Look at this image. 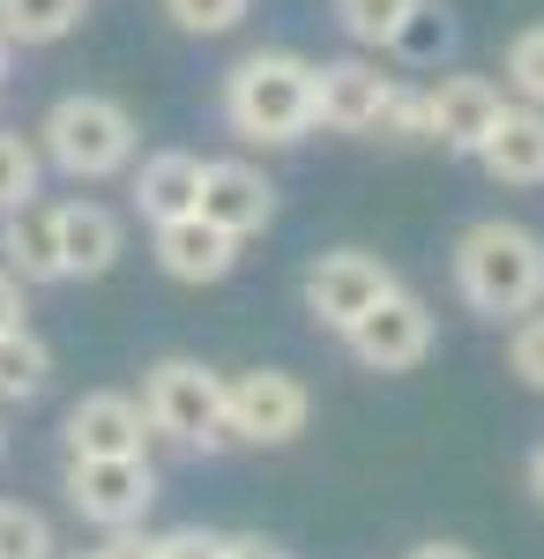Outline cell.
I'll return each instance as SVG.
<instances>
[{"label":"cell","mask_w":544,"mask_h":559,"mask_svg":"<svg viewBox=\"0 0 544 559\" xmlns=\"http://www.w3.org/2000/svg\"><path fill=\"white\" fill-rule=\"evenodd\" d=\"M448 52H456V23H448L440 0H418V8L403 15L395 45H388V60H403V68H440Z\"/></svg>","instance_id":"obj_20"},{"label":"cell","mask_w":544,"mask_h":559,"mask_svg":"<svg viewBox=\"0 0 544 559\" xmlns=\"http://www.w3.org/2000/svg\"><path fill=\"white\" fill-rule=\"evenodd\" d=\"M477 165H485V179H500V187H515V194L544 187V105H522V97H507L500 128L485 134Z\"/></svg>","instance_id":"obj_14"},{"label":"cell","mask_w":544,"mask_h":559,"mask_svg":"<svg viewBox=\"0 0 544 559\" xmlns=\"http://www.w3.org/2000/svg\"><path fill=\"white\" fill-rule=\"evenodd\" d=\"M456 292L477 321H522L530 306H544V239L515 216H485L456 239Z\"/></svg>","instance_id":"obj_2"},{"label":"cell","mask_w":544,"mask_h":559,"mask_svg":"<svg viewBox=\"0 0 544 559\" xmlns=\"http://www.w3.org/2000/svg\"><path fill=\"white\" fill-rule=\"evenodd\" d=\"M530 492H537V508H544V440L530 448Z\"/></svg>","instance_id":"obj_33"},{"label":"cell","mask_w":544,"mask_h":559,"mask_svg":"<svg viewBox=\"0 0 544 559\" xmlns=\"http://www.w3.org/2000/svg\"><path fill=\"white\" fill-rule=\"evenodd\" d=\"M403 559H477V552H470L462 537H425V545H411Z\"/></svg>","instance_id":"obj_32"},{"label":"cell","mask_w":544,"mask_h":559,"mask_svg":"<svg viewBox=\"0 0 544 559\" xmlns=\"http://www.w3.org/2000/svg\"><path fill=\"white\" fill-rule=\"evenodd\" d=\"M507 373L544 395V306H530L522 321H507Z\"/></svg>","instance_id":"obj_26"},{"label":"cell","mask_w":544,"mask_h":559,"mask_svg":"<svg viewBox=\"0 0 544 559\" xmlns=\"http://www.w3.org/2000/svg\"><path fill=\"white\" fill-rule=\"evenodd\" d=\"M298 292H306V313H314L329 336H343V329H358V321L395 292V269L380 254H366V247H329V254L306 261Z\"/></svg>","instance_id":"obj_5"},{"label":"cell","mask_w":544,"mask_h":559,"mask_svg":"<svg viewBox=\"0 0 544 559\" xmlns=\"http://www.w3.org/2000/svg\"><path fill=\"white\" fill-rule=\"evenodd\" d=\"M0 455H8V432H0Z\"/></svg>","instance_id":"obj_35"},{"label":"cell","mask_w":544,"mask_h":559,"mask_svg":"<svg viewBox=\"0 0 544 559\" xmlns=\"http://www.w3.org/2000/svg\"><path fill=\"white\" fill-rule=\"evenodd\" d=\"M500 83L507 97H522V105H544V23H530V31H515L500 52Z\"/></svg>","instance_id":"obj_23"},{"label":"cell","mask_w":544,"mask_h":559,"mask_svg":"<svg viewBox=\"0 0 544 559\" xmlns=\"http://www.w3.org/2000/svg\"><path fill=\"white\" fill-rule=\"evenodd\" d=\"M388 90H395V75H380V60H366V52L314 60V128H329V134H366V142H374Z\"/></svg>","instance_id":"obj_10"},{"label":"cell","mask_w":544,"mask_h":559,"mask_svg":"<svg viewBox=\"0 0 544 559\" xmlns=\"http://www.w3.org/2000/svg\"><path fill=\"white\" fill-rule=\"evenodd\" d=\"M68 508L90 530H127L157 508V463L150 455H68Z\"/></svg>","instance_id":"obj_6"},{"label":"cell","mask_w":544,"mask_h":559,"mask_svg":"<svg viewBox=\"0 0 544 559\" xmlns=\"http://www.w3.org/2000/svg\"><path fill=\"white\" fill-rule=\"evenodd\" d=\"M329 8H335V31L358 45V52H388L395 31H403V15L418 0H329Z\"/></svg>","instance_id":"obj_21"},{"label":"cell","mask_w":544,"mask_h":559,"mask_svg":"<svg viewBox=\"0 0 544 559\" xmlns=\"http://www.w3.org/2000/svg\"><path fill=\"white\" fill-rule=\"evenodd\" d=\"M433 306L418 299V292H388V299L358 321V329H343V344H351V358L366 366V373H418L425 358H433Z\"/></svg>","instance_id":"obj_9"},{"label":"cell","mask_w":544,"mask_h":559,"mask_svg":"<svg viewBox=\"0 0 544 559\" xmlns=\"http://www.w3.org/2000/svg\"><path fill=\"white\" fill-rule=\"evenodd\" d=\"M247 8L253 0H165L172 31H187V38H224V31H239Z\"/></svg>","instance_id":"obj_25"},{"label":"cell","mask_w":544,"mask_h":559,"mask_svg":"<svg viewBox=\"0 0 544 559\" xmlns=\"http://www.w3.org/2000/svg\"><path fill=\"white\" fill-rule=\"evenodd\" d=\"M374 142H425V90L418 83H395V90H388Z\"/></svg>","instance_id":"obj_27"},{"label":"cell","mask_w":544,"mask_h":559,"mask_svg":"<svg viewBox=\"0 0 544 559\" xmlns=\"http://www.w3.org/2000/svg\"><path fill=\"white\" fill-rule=\"evenodd\" d=\"M0 559H60L52 545V522L23 500H0Z\"/></svg>","instance_id":"obj_24"},{"label":"cell","mask_w":544,"mask_h":559,"mask_svg":"<svg viewBox=\"0 0 544 559\" xmlns=\"http://www.w3.org/2000/svg\"><path fill=\"white\" fill-rule=\"evenodd\" d=\"M142 411H150V432H157V440H179V448H194V455L232 448L224 373L202 366V358H157V366L142 373Z\"/></svg>","instance_id":"obj_4"},{"label":"cell","mask_w":544,"mask_h":559,"mask_svg":"<svg viewBox=\"0 0 544 559\" xmlns=\"http://www.w3.org/2000/svg\"><path fill=\"white\" fill-rule=\"evenodd\" d=\"M52 381V344L38 329H0V403H38Z\"/></svg>","instance_id":"obj_18"},{"label":"cell","mask_w":544,"mask_h":559,"mask_svg":"<svg viewBox=\"0 0 544 559\" xmlns=\"http://www.w3.org/2000/svg\"><path fill=\"white\" fill-rule=\"evenodd\" d=\"M23 292H31V284H23V276H15V269L0 261V329H23V321H31V306H23Z\"/></svg>","instance_id":"obj_30"},{"label":"cell","mask_w":544,"mask_h":559,"mask_svg":"<svg viewBox=\"0 0 544 559\" xmlns=\"http://www.w3.org/2000/svg\"><path fill=\"white\" fill-rule=\"evenodd\" d=\"M194 210L210 216V224H224L232 239H261L276 224V179L261 173V165H247V157H210Z\"/></svg>","instance_id":"obj_12"},{"label":"cell","mask_w":544,"mask_h":559,"mask_svg":"<svg viewBox=\"0 0 544 559\" xmlns=\"http://www.w3.org/2000/svg\"><path fill=\"white\" fill-rule=\"evenodd\" d=\"M8 52H15V45H8V31H0V75H8Z\"/></svg>","instance_id":"obj_34"},{"label":"cell","mask_w":544,"mask_h":559,"mask_svg":"<svg viewBox=\"0 0 544 559\" xmlns=\"http://www.w3.org/2000/svg\"><path fill=\"white\" fill-rule=\"evenodd\" d=\"M507 112V83L477 75V68H448L425 83V142H440L448 157H477L485 134L500 128Z\"/></svg>","instance_id":"obj_8"},{"label":"cell","mask_w":544,"mask_h":559,"mask_svg":"<svg viewBox=\"0 0 544 559\" xmlns=\"http://www.w3.org/2000/svg\"><path fill=\"white\" fill-rule=\"evenodd\" d=\"M97 559H157V537H150L142 522H127V530H105Z\"/></svg>","instance_id":"obj_29"},{"label":"cell","mask_w":544,"mask_h":559,"mask_svg":"<svg viewBox=\"0 0 544 559\" xmlns=\"http://www.w3.org/2000/svg\"><path fill=\"white\" fill-rule=\"evenodd\" d=\"M75 559H97V552H75Z\"/></svg>","instance_id":"obj_36"},{"label":"cell","mask_w":544,"mask_h":559,"mask_svg":"<svg viewBox=\"0 0 544 559\" xmlns=\"http://www.w3.org/2000/svg\"><path fill=\"white\" fill-rule=\"evenodd\" d=\"M134 112H127L120 97H105V90H68V97H52V112L38 120V150L52 173L68 179H113L134 165Z\"/></svg>","instance_id":"obj_3"},{"label":"cell","mask_w":544,"mask_h":559,"mask_svg":"<svg viewBox=\"0 0 544 559\" xmlns=\"http://www.w3.org/2000/svg\"><path fill=\"white\" fill-rule=\"evenodd\" d=\"M60 432H68V455H150L157 440L142 395H120V388H90Z\"/></svg>","instance_id":"obj_13"},{"label":"cell","mask_w":544,"mask_h":559,"mask_svg":"<svg viewBox=\"0 0 544 559\" xmlns=\"http://www.w3.org/2000/svg\"><path fill=\"white\" fill-rule=\"evenodd\" d=\"M120 254H127V224L105 202H60V269L68 276L97 284V276H113Z\"/></svg>","instance_id":"obj_16"},{"label":"cell","mask_w":544,"mask_h":559,"mask_svg":"<svg viewBox=\"0 0 544 559\" xmlns=\"http://www.w3.org/2000/svg\"><path fill=\"white\" fill-rule=\"evenodd\" d=\"M157 559H224V530H202V522L165 530V537H157Z\"/></svg>","instance_id":"obj_28"},{"label":"cell","mask_w":544,"mask_h":559,"mask_svg":"<svg viewBox=\"0 0 544 559\" xmlns=\"http://www.w3.org/2000/svg\"><path fill=\"white\" fill-rule=\"evenodd\" d=\"M224 128L247 150H292L314 134V60L292 45H261L224 75Z\"/></svg>","instance_id":"obj_1"},{"label":"cell","mask_w":544,"mask_h":559,"mask_svg":"<svg viewBox=\"0 0 544 559\" xmlns=\"http://www.w3.org/2000/svg\"><path fill=\"white\" fill-rule=\"evenodd\" d=\"M224 559H292L276 537H224Z\"/></svg>","instance_id":"obj_31"},{"label":"cell","mask_w":544,"mask_h":559,"mask_svg":"<svg viewBox=\"0 0 544 559\" xmlns=\"http://www.w3.org/2000/svg\"><path fill=\"white\" fill-rule=\"evenodd\" d=\"M224 418H232L239 448H292L314 418V395L284 366H253L239 381H224Z\"/></svg>","instance_id":"obj_7"},{"label":"cell","mask_w":544,"mask_h":559,"mask_svg":"<svg viewBox=\"0 0 544 559\" xmlns=\"http://www.w3.org/2000/svg\"><path fill=\"white\" fill-rule=\"evenodd\" d=\"M38 179H45V150L31 134L0 128V210H15V202H38Z\"/></svg>","instance_id":"obj_22"},{"label":"cell","mask_w":544,"mask_h":559,"mask_svg":"<svg viewBox=\"0 0 544 559\" xmlns=\"http://www.w3.org/2000/svg\"><path fill=\"white\" fill-rule=\"evenodd\" d=\"M194 202H202V157H194V150H157V157H142V173H134V210L150 216V224L194 216Z\"/></svg>","instance_id":"obj_17"},{"label":"cell","mask_w":544,"mask_h":559,"mask_svg":"<svg viewBox=\"0 0 544 559\" xmlns=\"http://www.w3.org/2000/svg\"><path fill=\"white\" fill-rule=\"evenodd\" d=\"M90 0H0V31L8 45H60L68 31H83Z\"/></svg>","instance_id":"obj_19"},{"label":"cell","mask_w":544,"mask_h":559,"mask_svg":"<svg viewBox=\"0 0 544 559\" xmlns=\"http://www.w3.org/2000/svg\"><path fill=\"white\" fill-rule=\"evenodd\" d=\"M239 247L247 239H232L224 224H210V216H172V224H150V254H157V269H165L172 284H224L232 269H239Z\"/></svg>","instance_id":"obj_11"},{"label":"cell","mask_w":544,"mask_h":559,"mask_svg":"<svg viewBox=\"0 0 544 559\" xmlns=\"http://www.w3.org/2000/svg\"><path fill=\"white\" fill-rule=\"evenodd\" d=\"M0 261L23 284H68V269H60V202H15V210H0Z\"/></svg>","instance_id":"obj_15"}]
</instances>
